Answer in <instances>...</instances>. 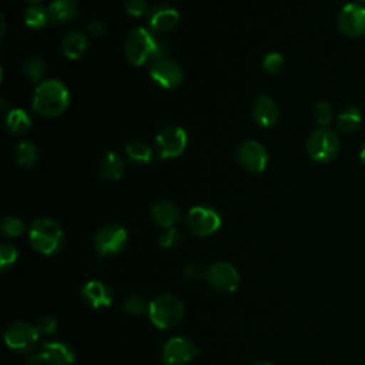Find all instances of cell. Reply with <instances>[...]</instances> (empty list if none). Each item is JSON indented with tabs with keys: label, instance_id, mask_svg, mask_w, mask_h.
Wrapping results in <instances>:
<instances>
[{
	"label": "cell",
	"instance_id": "6da1fadb",
	"mask_svg": "<svg viewBox=\"0 0 365 365\" xmlns=\"http://www.w3.org/2000/svg\"><path fill=\"white\" fill-rule=\"evenodd\" d=\"M70 104V91L57 78L43 80L34 90L33 108L43 117H57Z\"/></svg>",
	"mask_w": 365,
	"mask_h": 365
},
{
	"label": "cell",
	"instance_id": "7a4b0ae2",
	"mask_svg": "<svg viewBox=\"0 0 365 365\" xmlns=\"http://www.w3.org/2000/svg\"><path fill=\"white\" fill-rule=\"evenodd\" d=\"M164 51V46L144 27L131 30L124 43L125 58L133 66H143L150 58H161Z\"/></svg>",
	"mask_w": 365,
	"mask_h": 365
},
{
	"label": "cell",
	"instance_id": "3957f363",
	"mask_svg": "<svg viewBox=\"0 0 365 365\" xmlns=\"http://www.w3.org/2000/svg\"><path fill=\"white\" fill-rule=\"evenodd\" d=\"M31 247L44 255H51L60 250L64 241L61 225L53 218H37L29 231Z\"/></svg>",
	"mask_w": 365,
	"mask_h": 365
},
{
	"label": "cell",
	"instance_id": "277c9868",
	"mask_svg": "<svg viewBox=\"0 0 365 365\" xmlns=\"http://www.w3.org/2000/svg\"><path fill=\"white\" fill-rule=\"evenodd\" d=\"M148 315L157 328L168 329L182 319L184 305L174 295H160L148 304Z\"/></svg>",
	"mask_w": 365,
	"mask_h": 365
},
{
	"label": "cell",
	"instance_id": "5b68a950",
	"mask_svg": "<svg viewBox=\"0 0 365 365\" xmlns=\"http://www.w3.org/2000/svg\"><path fill=\"white\" fill-rule=\"evenodd\" d=\"M305 147L314 161L329 163L339 153V137L335 131L321 127L309 134Z\"/></svg>",
	"mask_w": 365,
	"mask_h": 365
},
{
	"label": "cell",
	"instance_id": "8992f818",
	"mask_svg": "<svg viewBox=\"0 0 365 365\" xmlns=\"http://www.w3.org/2000/svg\"><path fill=\"white\" fill-rule=\"evenodd\" d=\"M38 336L40 332L37 327H33L23 321L10 322L3 332L6 345L19 354L31 352L37 345Z\"/></svg>",
	"mask_w": 365,
	"mask_h": 365
},
{
	"label": "cell",
	"instance_id": "52a82bcc",
	"mask_svg": "<svg viewBox=\"0 0 365 365\" xmlns=\"http://www.w3.org/2000/svg\"><path fill=\"white\" fill-rule=\"evenodd\" d=\"M73 361L74 352L67 344L61 341H48L27 359V365H70Z\"/></svg>",
	"mask_w": 365,
	"mask_h": 365
},
{
	"label": "cell",
	"instance_id": "ba28073f",
	"mask_svg": "<svg viewBox=\"0 0 365 365\" xmlns=\"http://www.w3.org/2000/svg\"><path fill=\"white\" fill-rule=\"evenodd\" d=\"M187 133L177 125H168L164 127L157 135H155V145L158 155L163 160L167 158H175L182 154V151L187 147Z\"/></svg>",
	"mask_w": 365,
	"mask_h": 365
},
{
	"label": "cell",
	"instance_id": "9c48e42d",
	"mask_svg": "<svg viewBox=\"0 0 365 365\" xmlns=\"http://www.w3.org/2000/svg\"><path fill=\"white\" fill-rule=\"evenodd\" d=\"M187 225L197 235H210L221 227V215L210 205H197L188 211Z\"/></svg>",
	"mask_w": 365,
	"mask_h": 365
},
{
	"label": "cell",
	"instance_id": "30bf717a",
	"mask_svg": "<svg viewBox=\"0 0 365 365\" xmlns=\"http://www.w3.org/2000/svg\"><path fill=\"white\" fill-rule=\"evenodd\" d=\"M127 244V231L117 224L101 227L94 235V247L101 255H114Z\"/></svg>",
	"mask_w": 365,
	"mask_h": 365
},
{
	"label": "cell",
	"instance_id": "8fae6325",
	"mask_svg": "<svg viewBox=\"0 0 365 365\" xmlns=\"http://www.w3.org/2000/svg\"><path fill=\"white\" fill-rule=\"evenodd\" d=\"M338 29L348 37H361L365 34V6L361 3L345 4L336 17Z\"/></svg>",
	"mask_w": 365,
	"mask_h": 365
},
{
	"label": "cell",
	"instance_id": "7c38bea8",
	"mask_svg": "<svg viewBox=\"0 0 365 365\" xmlns=\"http://www.w3.org/2000/svg\"><path fill=\"white\" fill-rule=\"evenodd\" d=\"M205 277L208 284L220 292H232L237 289L240 282V275L235 267L224 261L210 265Z\"/></svg>",
	"mask_w": 365,
	"mask_h": 365
},
{
	"label": "cell",
	"instance_id": "4fadbf2b",
	"mask_svg": "<svg viewBox=\"0 0 365 365\" xmlns=\"http://www.w3.org/2000/svg\"><path fill=\"white\" fill-rule=\"evenodd\" d=\"M151 78L164 88H175L184 78V71L174 60L161 57L157 58L150 68Z\"/></svg>",
	"mask_w": 365,
	"mask_h": 365
},
{
	"label": "cell",
	"instance_id": "5bb4252c",
	"mask_svg": "<svg viewBox=\"0 0 365 365\" xmlns=\"http://www.w3.org/2000/svg\"><path fill=\"white\" fill-rule=\"evenodd\" d=\"M238 161L250 173H261L268 164L267 148L258 141H245L238 147Z\"/></svg>",
	"mask_w": 365,
	"mask_h": 365
},
{
	"label": "cell",
	"instance_id": "9a60e30c",
	"mask_svg": "<svg viewBox=\"0 0 365 365\" xmlns=\"http://www.w3.org/2000/svg\"><path fill=\"white\" fill-rule=\"evenodd\" d=\"M197 354L198 348L182 336H173L163 346V361L168 365L185 364Z\"/></svg>",
	"mask_w": 365,
	"mask_h": 365
},
{
	"label": "cell",
	"instance_id": "2e32d148",
	"mask_svg": "<svg viewBox=\"0 0 365 365\" xmlns=\"http://www.w3.org/2000/svg\"><path fill=\"white\" fill-rule=\"evenodd\" d=\"M178 20H180L178 11L168 4H155L147 13L148 26L154 31H160V33L173 30L177 26Z\"/></svg>",
	"mask_w": 365,
	"mask_h": 365
},
{
	"label": "cell",
	"instance_id": "e0dca14e",
	"mask_svg": "<svg viewBox=\"0 0 365 365\" xmlns=\"http://www.w3.org/2000/svg\"><path fill=\"white\" fill-rule=\"evenodd\" d=\"M81 295L84 298V301L87 302V305H90L91 308H106L111 304L113 299V292L111 288L98 279H93L88 281L83 289H81Z\"/></svg>",
	"mask_w": 365,
	"mask_h": 365
},
{
	"label": "cell",
	"instance_id": "ac0fdd59",
	"mask_svg": "<svg viewBox=\"0 0 365 365\" xmlns=\"http://www.w3.org/2000/svg\"><path fill=\"white\" fill-rule=\"evenodd\" d=\"M252 118L261 127H271L278 121L279 108L278 104L268 96H259L251 108Z\"/></svg>",
	"mask_w": 365,
	"mask_h": 365
},
{
	"label": "cell",
	"instance_id": "d6986e66",
	"mask_svg": "<svg viewBox=\"0 0 365 365\" xmlns=\"http://www.w3.org/2000/svg\"><path fill=\"white\" fill-rule=\"evenodd\" d=\"M151 217L157 225L171 228L180 218V208L173 201H158L151 207Z\"/></svg>",
	"mask_w": 365,
	"mask_h": 365
},
{
	"label": "cell",
	"instance_id": "ffe728a7",
	"mask_svg": "<svg viewBox=\"0 0 365 365\" xmlns=\"http://www.w3.org/2000/svg\"><path fill=\"white\" fill-rule=\"evenodd\" d=\"M87 50V38L83 33L71 31L61 41V51L70 60L80 58Z\"/></svg>",
	"mask_w": 365,
	"mask_h": 365
},
{
	"label": "cell",
	"instance_id": "44dd1931",
	"mask_svg": "<svg viewBox=\"0 0 365 365\" xmlns=\"http://www.w3.org/2000/svg\"><path fill=\"white\" fill-rule=\"evenodd\" d=\"M124 171V163L123 158L113 151H108L100 164V177L107 181H115L123 175Z\"/></svg>",
	"mask_w": 365,
	"mask_h": 365
},
{
	"label": "cell",
	"instance_id": "7402d4cb",
	"mask_svg": "<svg viewBox=\"0 0 365 365\" xmlns=\"http://www.w3.org/2000/svg\"><path fill=\"white\" fill-rule=\"evenodd\" d=\"M50 21L56 24H64L68 21H73L77 16V9L73 3L64 1V0H56L48 7Z\"/></svg>",
	"mask_w": 365,
	"mask_h": 365
},
{
	"label": "cell",
	"instance_id": "603a6c76",
	"mask_svg": "<svg viewBox=\"0 0 365 365\" xmlns=\"http://www.w3.org/2000/svg\"><path fill=\"white\" fill-rule=\"evenodd\" d=\"M362 123V114L359 108L351 106L345 107L339 114L336 115V125L344 133H354L358 130V127Z\"/></svg>",
	"mask_w": 365,
	"mask_h": 365
},
{
	"label": "cell",
	"instance_id": "cb8c5ba5",
	"mask_svg": "<svg viewBox=\"0 0 365 365\" xmlns=\"http://www.w3.org/2000/svg\"><path fill=\"white\" fill-rule=\"evenodd\" d=\"M6 125H7L9 131H11L14 134H23L30 130L31 120H30V115L24 110L13 108L7 113Z\"/></svg>",
	"mask_w": 365,
	"mask_h": 365
},
{
	"label": "cell",
	"instance_id": "d4e9b609",
	"mask_svg": "<svg viewBox=\"0 0 365 365\" xmlns=\"http://www.w3.org/2000/svg\"><path fill=\"white\" fill-rule=\"evenodd\" d=\"M14 157L20 165L26 168H31L38 161V150L30 141H20L14 147Z\"/></svg>",
	"mask_w": 365,
	"mask_h": 365
},
{
	"label": "cell",
	"instance_id": "484cf974",
	"mask_svg": "<svg viewBox=\"0 0 365 365\" xmlns=\"http://www.w3.org/2000/svg\"><path fill=\"white\" fill-rule=\"evenodd\" d=\"M24 21L27 26L33 27V29H41L44 27L48 21H50V14H48V9L40 6V4H34L30 6L26 10L24 14Z\"/></svg>",
	"mask_w": 365,
	"mask_h": 365
},
{
	"label": "cell",
	"instance_id": "4316f807",
	"mask_svg": "<svg viewBox=\"0 0 365 365\" xmlns=\"http://www.w3.org/2000/svg\"><path fill=\"white\" fill-rule=\"evenodd\" d=\"M125 153H127V157L134 163L144 164L151 160V148L144 141H140V140H134L128 143L125 147Z\"/></svg>",
	"mask_w": 365,
	"mask_h": 365
},
{
	"label": "cell",
	"instance_id": "83f0119b",
	"mask_svg": "<svg viewBox=\"0 0 365 365\" xmlns=\"http://www.w3.org/2000/svg\"><path fill=\"white\" fill-rule=\"evenodd\" d=\"M24 73L31 81H40L46 73V63L38 56H31L24 63Z\"/></svg>",
	"mask_w": 365,
	"mask_h": 365
},
{
	"label": "cell",
	"instance_id": "f1b7e54d",
	"mask_svg": "<svg viewBox=\"0 0 365 365\" xmlns=\"http://www.w3.org/2000/svg\"><path fill=\"white\" fill-rule=\"evenodd\" d=\"M1 231L9 237H19L24 231V222L14 215H7L1 221Z\"/></svg>",
	"mask_w": 365,
	"mask_h": 365
},
{
	"label": "cell",
	"instance_id": "f546056e",
	"mask_svg": "<svg viewBox=\"0 0 365 365\" xmlns=\"http://www.w3.org/2000/svg\"><path fill=\"white\" fill-rule=\"evenodd\" d=\"M314 118L321 127H327L332 121V107L327 101H319L314 106Z\"/></svg>",
	"mask_w": 365,
	"mask_h": 365
},
{
	"label": "cell",
	"instance_id": "4dcf8cb0",
	"mask_svg": "<svg viewBox=\"0 0 365 365\" xmlns=\"http://www.w3.org/2000/svg\"><path fill=\"white\" fill-rule=\"evenodd\" d=\"M124 311L131 315H140L147 309V302L141 295H128L123 302Z\"/></svg>",
	"mask_w": 365,
	"mask_h": 365
},
{
	"label": "cell",
	"instance_id": "1f68e13d",
	"mask_svg": "<svg viewBox=\"0 0 365 365\" xmlns=\"http://www.w3.org/2000/svg\"><path fill=\"white\" fill-rule=\"evenodd\" d=\"M17 259V250L7 244V242H3L0 245V269L1 271H6L9 267H11Z\"/></svg>",
	"mask_w": 365,
	"mask_h": 365
},
{
	"label": "cell",
	"instance_id": "d6a6232c",
	"mask_svg": "<svg viewBox=\"0 0 365 365\" xmlns=\"http://www.w3.org/2000/svg\"><path fill=\"white\" fill-rule=\"evenodd\" d=\"M284 64V57L279 53H269L262 60V68L268 74H275Z\"/></svg>",
	"mask_w": 365,
	"mask_h": 365
},
{
	"label": "cell",
	"instance_id": "836d02e7",
	"mask_svg": "<svg viewBox=\"0 0 365 365\" xmlns=\"http://www.w3.org/2000/svg\"><path fill=\"white\" fill-rule=\"evenodd\" d=\"M181 232L177 228H167L158 238V242L164 248H173L181 242Z\"/></svg>",
	"mask_w": 365,
	"mask_h": 365
},
{
	"label": "cell",
	"instance_id": "e575fe53",
	"mask_svg": "<svg viewBox=\"0 0 365 365\" xmlns=\"http://www.w3.org/2000/svg\"><path fill=\"white\" fill-rule=\"evenodd\" d=\"M125 11L127 14L133 16V17H140L145 13H148V6L145 0H125Z\"/></svg>",
	"mask_w": 365,
	"mask_h": 365
},
{
	"label": "cell",
	"instance_id": "d590c367",
	"mask_svg": "<svg viewBox=\"0 0 365 365\" xmlns=\"http://www.w3.org/2000/svg\"><path fill=\"white\" fill-rule=\"evenodd\" d=\"M36 327H37L40 334H51L57 327V321H56V318H53L50 315H46V317H41L38 319Z\"/></svg>",
	"mask_w": 365,
	"mask_h": 365
},
{
	"label": "cell",
	"instance_id": "8d00e7d4",
	"mask_svg": "<svg viewBox=\"0 0 365 365\" xmlns=\"http://www.w3.org/2000/svg\"><path fill=\"white\" fill-rule=\"evenodd\" d=\"M87 31H88L91 36H94V37H100V36L104 34L106 26H104V23H101L100 20H93V21H90V23L87 24Z\"/></svg>",
	"mask_w": 365,
	"mask_h": 365
},
{
	"label": "cell",
	"instance_id": "74e56055",
	"mask_svg": "<svg viewBox=\"0 0 365 365\" xmlns=\"http://www.w3.org/2000/svg\"><path fill=\"white\" fill-rule=\"evenodd\" d=\"M184 272H185V277H187L188 279H191V281H197V279H200V278L204 275L201 267L197 265V264H190V265L185 268Z\"/></svg>",
	"mask_w": 365,
	"mask_h": 365
},
{
	"label": "cell",
	"instance_id": "f35d334b",
	"mask_svg": "<svg viewBox=\"0 0 365 365\" xmlns=\"http://www.w3.org/2000/svg\"><path fill=\"white\" fill-rule=\"evenodd\" d=\"M359 158H361V161L365 164V143L362 144V147H361V150H359Z\"/></svg>",
	"mask_w": 365,
	"mask_h": 365
},
{
	"label": "cell",
	"instance_id": "ab89813d",
	"mask_svg": "<svg viewBox=\"0 0 365 365\" xmlns=\"http://www.w3.org/2000/svg\"><path fill=\"white\" fill-rule=\"evenodd\" d=\"M254 365H274V364H271V362H257Z\"/></svg>",
	"mask_w": 365,
	"mask_h": 365
},
{
	"label": "cell",
	"instance_id": "60d3db41",
	"mask_svg": "<svg viewBox=\"0 0 365 365\" xmlns=\"http://www.w3.org/2000/svg\"><path fill=\"white\" fill-rule=\"evenodd\" d=\"M26 1H29V3H38V1H41V0H26Z\"/></svg>",
	"mask_w": 365,
	"mask_h": 365
},
{
	"label": "cell",
	"instance_id": "b9f144b4",
	"mask_svg": "<svg viewBox=\"0 0 365 365\" xmlns=\"http://www.w3.org/2000/svg\"><path fill=\"white\" fill-rule=\"evenodd\" d=\"M358 3H361V4H365V0H358Z\"/></svg>",
	"mask_w": 365,
	"mask_h": 365
},
{
	"label": "cell",
	"instance_id": "7bdbcfd3",
	"mask_svg": "<svg viewBox=\"0 0 365 365\" xmlns=\"http://www.w3.org/2000/svg\"><path fill=\"white\" fill-rule=\"evenodd\" d=\"M64 1H70V3H73V1H76V0H64Z\"/></svg>",
	"mask_w": 365,
	"mask_h": 365
}]
</instances>
